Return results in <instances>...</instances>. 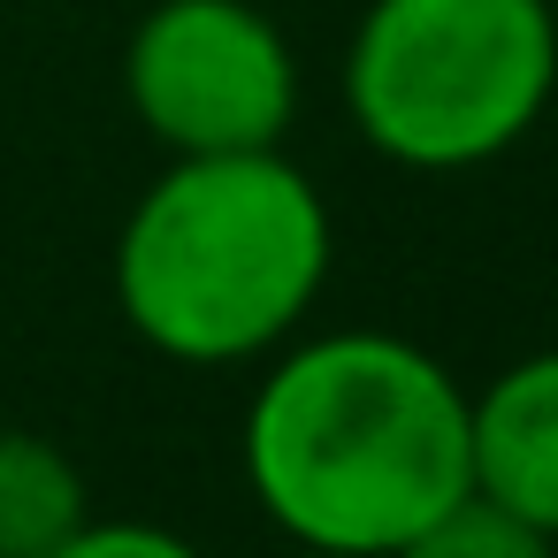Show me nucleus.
I'll return each instance as SVG.
<instances>
[{"label": "nucleus", "instance_id": "nucleus-6", "mask_svg": "<svg viewBox=\"0 0 558 558\" xmlns=\"http://www.w3.org/2000/svg\"><path fill=\"white\" fill-rule=\"evenodd\" d=\"M85 520L77 459L32 428H0V558H47Z\"/></svg>", "mask_w": 558, "mask_h": 558}, {"label": "nucleus", "instance_id": "nucleus-1", "mask_svg": "<svg viewBox=\"0 0 558 558\" xmlns=\"http://www.w3.org/2000/svg\"><path fill=\"white\" fill-rule=\"evenodd\" d=\"M245 482L291 543L390 558L474 489L466 390L405 337H314L245 413Z\"/></svg>", "mask_w": 558, "mask_h": 558}, {"label": "nucleus", "instance_id": "nucleus-7", "mask_svg": "<svg viewBox=\"0 0 558 558\" xmlns=\"http://www.w3.org/2000/svg\"><path fill=\"white\" fill-rule=\"evenodd\" d=\"M390 558H558V535H543V527L520 520L512 505L466 489V497L444 505L428 527H413Z\"/></svg>", "mask_w": 558, "mask_h": 558}, {"label": "nucleus", "instance_id": "nucleus-5", "mask_svg": "<svg viewBox=\"0 0 558 558\" xmlns=\"http://www.w3.org/2000/svg\"><path fill=\"white\" fill-rule=\"evenodd\" d=\"M466 444L474 489L558 535V352H535L466 398Z\"/></svg>", "mask_w": 558, "mask_h": 558}, {"label": "nucleus", "instance_id": "nucleus-2", "mask_svg": "<svg viewBox=\"0 0 558 558\" xmlns=\"http://www.w3.org/2000/svg\"><path fill=\"white\" fill-rule=\"evenodd\" d=\"M329 283V207L276 154H177L116 238L123 322L184 360L238 367L283 344Z\"/></svg>", "mask_w": 558, "mask_h": 558}, {"label": "nucleus", "instance_id": "nucleus-4", "mask_svg": "<svg viewBox=\"0 0 558 558\" xmlns=\"http://www.w3.org/2000/svg\"><path fill=\"white\" fill-rule=\"evenodd\" d=\"M123 93L169 154H260L299 116V62L253 0H161L131 32Z\"/></svg>", "mask_w": 558, "mask_h": 558}, {"label": "nucleus", "instance_id": "nucleus-9", "mask_svg": "<svg viewBox=\"0 0 558 558\" xmlns=\"http://www.w3.org/2000/svg\"><path fill=\"white\" fill-rule=\"evenodd\" d=\"M291 558H360V550H314V543H299Z\"/></svg>", "mask_w": 558, "mask_h": 558}, {"label": "nucleus", "instance_id": "nucleus-3", "mask_svg": "<svg viewBox=\"0 0 558 558\" xmlns=\"http://www.w3.org/2000/svg\"><path fill=\"white\" fill-rule=\"evenodd\" d=\"M558 85L550 0H375L344 54V108L398 169L512 154Z\"/></svg>", "mask_w": 558, "mask_h": 558}, {"label": "nucleus", "instance_id": "nucleus-8", "mask_svg": "<svg viewBox=\"0 0 558 558\" xmlns=\"http://www.w3.org/2000/svg\"><path fill=\"white\" fill-rule=\"evenodd\" d=\"M47 558H207V550H192L184 535L146 527V520H85V527L62 535Z\"/></svg>", "mask_w": 558, "mask_h": 558}]
</instances>
